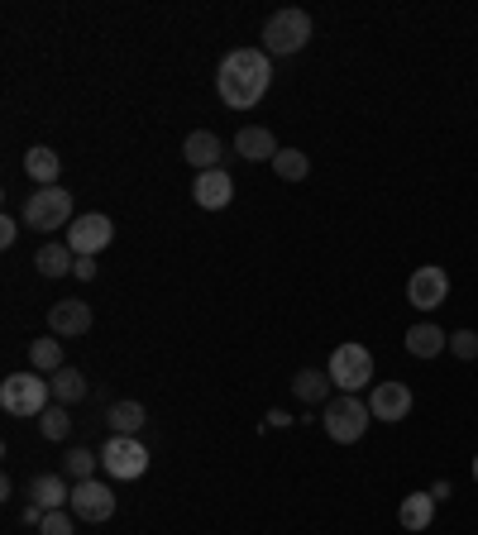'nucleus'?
Listing matches in <instances>:
<instances>
[{
  "label": "nucleus",
  "mask_w": 478,
  "mask_h": 535,
  "mask_svg": "<svg viewBox=\"0 0 478 535\" xmlns=\"http://www.w3.org/2000/svg\"><path fill=\"white\" fill-rule=\"evenodd\" d=\"M397 521H402L407 531H426V526L435 521V497H431V493L402 497V507H397Z\"/></svg>",
  "instance_id": "nucleus-21"
},
{
  "label": "nucleus",
  "mask_w": 478,
  "mask_h": 535,
  "mask_svg": "<svg viewBox=\"0 0 478 535\" xmlns=\"http://www.w3.org/2000/svg\"><path fill=\"white\" fill-rule=\"evenodd\" d=\"M39 430H44V440H67L72 421H67V407H63V402H53V407L39 416Z\"/></svg>",
  "instance_id": "nucleus-27"
},
{
  "label": "nucleus",
  "mask_w": 478,
  "mask_h": 535,
  "mask_svg": "<svg viewBox=\"0 0 478 535\" xmlns=\"http://www.w3.org/2000/svg\"><path fill=\"white\" fill-rule=\"evenodd\" d=\"M450 354H455V359H464V364H469V359H478V335H474V330H455V335H450Z\"/></svg>",
  "instance_id": "nucleus-28"
},
{
  "label": "nucleus",
  "mask_w": 478,
  "mask_h": 535,
  "mask_svg": "<svg viewBox=\"0 0 478 535\" xmlns=\"http://www.w3.org/2000/svg\"><path fill=\"white\" fill-rule=\"evenodd\" d=\"M192 196H196V206H201V211H225V206L235 201V177H230L225 168L196 172Z\"/></svg>",
  "instance_id": "nucleus-12"
},
{
  "label": "nucleus",
  "mask_w": 478,
  "mask_h": 535,
  "mask_svg": "<svg viewBox=\"0 0 478 535\" xmlns=\"http://www.w3.org/2000/svg\"><path fill=\"white\" fill-rule=\"evenodd\" d=\"M144 421H149L144 402H115V407L106 411L110 435H139V430H144Z\"/></svg>",
  "instance_id": "nucleus-20"
},
{
  "label": "nucleus",
  "mask_w": 478,
  "mask_h": 535,
  "mask_svg": "<svg viewBox=\"0 0 478 535\" xmlns=\"http://www.w3.org/2000/svg\"><path fill=\"white\" fill-rule=\"evenodd\" d=\"M268 86H273V58L263 48H235L220 58L216 91L230 110H254L268 96Z\"/></svg>",
  "instance_id": "nucleus-1"
},
{
  "label": "nucleus",
  "mask_w": 478,
  "mask_h": 535,
  "mask_svg": "<svg viewBox=\"0 0 478 535\" xmlns=\"http://www.w3.org/2000/svg\"><path fill=\"white\" fill-rule=\"evenodd\" d=\"M34 268H39L44 278H67V273L77 268V254H72L67 244H44V249L34 254Z\"/></svg>",
  "instance_id": "nucleus-22"
},
{
  "label": "nucleus",
  "mask_w": 478,
  "mask_h": 535,
  "mask_svg": "<svg viewBox=\"0 0 478 535\" xmlns=\"http://www.w3.org/2000/svg\"><path fill=\"white\" fill-rule=\"evenodd\" d=\"M474 483H478V454H474Z\"/></svg>",
  "instance_id": "nucleus-34"
},
{
  "label": "nucleus",
  "mask_w": 478,
  "mask_h": 535,
  "mask_svg": "<svg viewBox=\"0 0 478 535\" xmlns=\"http://www.w3.org/2000/svg\"><path fill=\"white\" fill-rule=\"evenodd\" d=\"M48 387H53V402H63V407H77V402L91 392L82 368H58V373L48 378Z\"/></svg>",
  "instance_id": "nucleus-19"
},
{
  "label": "nucleus",
  "mask_w": 478,
  "mask_h": 535,
  "mask_svg": "<svg viewBox=\"0 0 478 535\" xmlns=\"http://www.w3.org/2000/svg\"><path fill=\"white\" fill-rule=\"evenodd\" d=\"M110 239H115L110 215H77V220L67 225V249H72L77 258H96Z\"/></svg>",
  "instance_id": "nucleus-8"
},
{
  "label": "nucleus",
  "mask_w": 478,
  "mask_h": 535,
  "mask_svg": "<svg viewBox=\"0 0 478 535\" xmlns=\"http://www.w3.org/2000/svg\"><path fill=\"white\" fill-rule=\"evenodd\" d=\"M273 172H278L283 182H302L306 172H311V158H306L302 149H278V158H273Z\"/></svg>",
  "instance_id": "nucleus-25"
},
{
  "label": "nucleus",
  "mask_w": 478,
  "mask_h": 535,
  "mask_svg": "<svg viewBox=\"0 0 478 535\" xmlns=\"http://www.w3.org/2000/svg\"><path fill=\"white\" fill-rule=\"evenodd\" d=\"M311 43V15L287 5V10H273L268 24H263V53L268 58H287V53H302Z\"/></svg>",
  "instance_id": "nucleus-3"
},
{
  "label": "nucleus",
  "mask_w": 478,
  "mask_h": 535,
  "mask_svg": "<svg viewBox=\"0 0 478 535\" xmlns=\"http://www.w3.org/2000/svg\"><path fill=\"white\" fill-rule=\"evenodd\" d=\"M101 464H106L110 478L134 483V478H144V469H149V450L139 445V435H110L106 450H101Z\"/></svg>",
  "instance_id": "nucleus-7"
},
{
  "label": "nucleus",
  "mask_w": 478,
  "mask_h": 535,
  "mask_svg": "<svg viewBox=\"0 0 478 535\" xmlns=\"http://www.w3.org/2000/svg\"><path fill=\"white\" fill-rule=\"evenodd\" d=\"M48 330L53 335H87L91 330V306L87 301H58V306H48Z\"/></svg>",
  "instance_id": "nucleus-13"
},
{
  "label": "nucleus",
  "mask_w": 478,
  "mask_h": 535,
  "mask_svg": "<svg viewBox=\"0 0 478 535\" xmlns=\"http://www.w3.org/2000/svg\"><path fill=\"white\" fill-rule=\"evenodd\" d=\"M29 497H34L44 512H58V507H67V502H72V488H67L63 473H39V478L29 483Z\"/></svg>",
  "instance_id": "nucleus-16"
},
{
  "label": "nucleus",
  "mask_w": 478,
  "mask_h": 535,
  "mask_svg": "<svg viewBox=\"0 0 478 535\" xmlns=\"http://www.w3.org/2000/svg\"><path fill=\"white\" fill-rule=\"evenodd\" d=\"M369 411H373V421H388V426L407 421V416H412V387L407 383H373Z\"/></svg>",
  "instance_id": "nucleus-11"
},
{
  "label": "nucleus",
  "mask_w": 478,
  "mask_h": 535,
  "mask_svg": "<svg viewBox=\"0 0 478 535\" xmlns=\"http://www.w3.org/2000/svg\"><path fill=\"white\" fill-rule=\"evenodd\" d=\"M182 158H187L196 172L220 168V139L211 134V129H192V134H187V144H182Z\"/></svg>",
  "instance_id": "nucleus-15"
},
{
  "label": "nucleus",
  "mask_w": 478,
  "mask_h": 535,
  "mask_svg": "<svg viewBox=\"0 0 478 535\" xmlns=\"http://www.w3.org/2000/svg\"><path fill=\"white\" fill-rule=\"evenodd\" d=\"M369 421H373L369 402H359L354 392H345V397H330L326 416H321V426H326V435L335 440V445H354V440H364Z\"/></svg>",
  "instance_id": "nucleus-4"
},
{
  "label": "nucleus",
  "mask_w": 478,
  "mask_h": 535,
  "mask_svg": "<svg viewBox=\"0 0 478 535\" xmlns=\"http://www.w3.org/2000/svg\"><path fill=\"white\" fill-rule=\"evenodd\" d=\"M330 387L335 383H330V373H321V368H302V373L292 378V392H297L302 402H311V407H316V402H326Z\"/></svg>",
  "instance_id": "nucleus-23"
},
{
  "label": "nucleus",
  "mask_w": 478,
  "mask_h": 535,
  "mask_svg": "<svg viewBox=\"0 0 478 535\" xmlns=\"http://www.w3.org/2000/svg\"><path fill=\"white\" fill-rule=\"evenodd\" d=\"M440 349H450V335L440 330V325L431 321H421L407 330V354H416V359H435Z\"/></svg>",
  "instance_id": "nucleus-18"
},
{
  "label": "nucleus",
  "mask_w": 478,
  "mask_h": 535,
  "mask_svg": "<svg viewBox=\"0 0 478 535\" xmlns=\"http://www.w3.org/2000/svg\"><path fill=\"white\" fill-rule=\"evenodd\" d=\"M72 516L77 521H110L115 516V493H110L101 478H87V483H72Z\"/></svg>",
  "instance_id": "nucleus-10"
},
{
  "label": "nucleus",
  "mask_w": 478,
  "mask_h": 535,
  "mask_svg": "<svg viewBox=\"0 0 478 535\" xmlns=\"http://www.w3.org/2000/svg\"><path fill=\"white\" fill-rule=\"evenodd\" d=\"M44 507H39V502H34V497H29V507H24V512H20V521H24V526H34V531H39V526H44Z\"/></svg>",
  "instance_id": "nucleus-30"
},
{
  "label": "nucleus",
  "mask_w": 478,
  "mask_h": 535,
  "mask_svg": "<svg viewBox=\"0 0 478 535\" xmlns=\"http://www.w3.org/2000/svg\"><path fill=\"white\" fill-rule=\"evenodd\" d=\"M72 220V192L67 187H39L24 201V225L29 230H63Z\"/></svg>",
  "instance_id": "nucleus-5"
},
{
  "label": "nucleus",
  "mask_w": 478,
  "mask_h": 535,
  "mask_svg": "<svg viewBox=\"0 0 478 535\" xmlns=\"http://www.w3.org/2000/svg\"><path fill=\"white\" fill-rule=\"evenodd\" d=\"M39 535H77V531H72V516H67V507L48 512V516H44V526H39Z\"/></svg>",
  "instance_id": "nucleus-29"
},
{
  "label": "nucleus",
  "mask_w": 478,
  "mask_h": 535,
  "mask_svg": "<svg viewBox=\"0 0 478 535\" xmlns=\"http://www.w3.org/2000/svg\"><path fill=\"white\" fill-rule=\"evenodd\" d=\"M72 278H82V282H91V278H96V258H77V268H72Z\"/></svg>",
  "instance_id": "nucleus-32"
},
{
  "label": "nucleus",
  "mask_w": 478,
  "mask_h": 535,
  "mask_svg": "<svg viewBox=\"0 0 478 535\" xmlns=\"http://www.w3.org/2000/svg\"><path fill=\"white\" fill-rule=\"evenodd\" d=\"M445 297H450V273L445 268L426 263V268H416L407 278V301L416 311H435V306H445Z\"/></svg>",
  "instance_id": "nucleus-9"
},
{
  "label": "nucleus",
  "mask_w": 478,
  "mask_h": 535,
  "mask_svg": "<svg viewBox=\"0 0 478 535\" xmlns=\"http://www.w3.org/2000/svg\"><path fill=\"white\" fill-rule=\"evenodd\" d=\"M24 172L39 182V187H58V172H63V158L48 149V144H34V149L24 153Z\"/></svg>",
  "instance_id": "nucleus-17"
},
{
  "label": "nucleus",
  "mask_w": 478,
  "mask_h": 535,
  "mask_svg": "<svg viewBox=\"0 0 478 535\" xmlns=\"http://www.w3.org/2000/svg\"><path fill=\"white\" fill-rule=\"evenodd\" d=\"M96 464H101V454H91L87 445H72V450H67V473H72V483H87L91 473H96Z\"/></svg>",
  "instance_id": "nucleus-26"
},
{
  "label": "nucleus",
  "mask_w": 478,
  "mask_h": 535,
  "mask_svg": "<svg viewBox=\"0 0 478 535\" xmlns=\"http://www.w3.org/2000/svg\"><path fill=\"white\" fill-rule=\"evenodd\" d=\"M29 364H34V373H44V378H53L58 368H67L63 344L53 340V335H48V340H34V344H29Z\"/></svg>",
  "instance_id": "nucleus-24"
},
{
  "label": "nucleus",
  "mask_w": 478,
  "mask_h": 535,
  "mask_svg": "<svg viewBox=\"0 0 478 535\" xmlns=\"http://www.w3.org/2000/svg\"><path fill=\"white\" fill-rule=\"evenodd\" d=\"M235 153L239 158H249V163H273L278 158V139H273V129H263V125H244L235 134Z\"/></svg>",
  "instance_id": "nucleus-14"
},
{
  "label": "nucleus",
  "mask_w": 478,
  "mask_h": 535,
  "mask_svg": "<svg viewBox=\"0 0 478 535\" xmlns=\"http://www.w3.org/2000/svg\"><path fill=\"white\" fill-rule=\"evenodd\" d=\"M330 383L340 387V392H359V387L373 383V354L364 344H340L335 354H330Z\"/></svg>",
  "instance_id": "nucleus-6"
},
{
  "label": "nucleus",
  "mask_w": 478,
  "mask_h": 535,
  "mask_svg": "<svg viewBox=\"0 0 478 535\" xmlns=\"http://www.w3.org/2000/svg\"><path fill=\"white\" fill-rule=\"evenodd\" d=\"M431 497H435V502H445V497H455V488H450V483H435Z\"/></svg>",
  "instance_id": "nucleus-33"
},
{
  "label": "nucleus",
  "mask_w": 478,
  "mask_h": 535,
  "mask_svg": "<svg viewBox=\"0 0 478 535\" xmlns=\"http://www.w3.org/2000/svg\"><path fill=\"white\" fill-rule=\"evenodd\" d=\"M53 407V387H48L44 373H10L0 383V411L5 416H44Z\"/></svg>",
  "instance_id": "nucleus-2"
},
{
  "label": "nucleus",
  "mask_w": 478,
  "mask_h": 535,
  "mask_svg": "<svg viewBox=\"0 0 478 535\" xmlns=\"http://www.w3.org/2000/svg\"><path fill=\"white\" fill-rule=\"evenodd\" d=\"M15 239H20V220H15V215H5V220H0V244L10 249Z\"/></svg>",
  "instance_id": "nucleus-31"
}]
</instances>
